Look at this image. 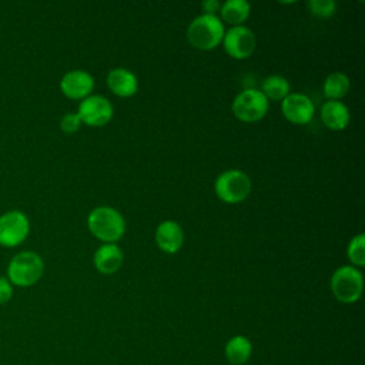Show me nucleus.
<instances>
[{
	"label": "nucleus",
	"mask_w": 365,
	"mask_h": 365,
	"mask_svg": "<svg viewBox=\"0 0 365 365\" xmlns=\"http://www.w3.org/2000/svg\"><path fill=\"white\" fill-rule=\"evenodd\" d=\"M308 9L314 16L328 19L336 11V3L334 0H311L308 1Z\"/></svg>",
	"instance_id": "nucleus-21"
},
{
	"label": "nucleus",
	"mask_w": 365,
	"mask_h": 365,
	"mask_svg": "<svg viewBox=\"0 0 365 365\" xmlns=\"http://www.w3.org/2000/svg\"><path fill=\"white\" fill-rule=\"evenodd\" d=\"M80 124H81V120L78 117L77 113H67L63 115L61 121H60V128L64 131V133H76L78 128H80Z\"/></svg>",
	"instance_id": "nucleus-22"
},
{
	"label": "nucleus",
	"mask_w": 365,
	"mask_h": 365,
	"mask_svg": "<svg viewBox=\"0 0 365 365\" xmlns=\"http://www.w3.org/2000/svg\"><path fill=\"white\" fill-rule=\"evenodd\" d=\"M222 44L225 53L230 57L235 60H244L254 53L255 34L245 26H235L224 33Z\"/></svg>",
	"instance_id": "nucleus-8"
},
{
	"label": "nucleus",
	"mask_w": 365,
	"mask_h": 365,
	"mask_svg": "<svg viewBox=\"0 0 365 365\" xmlns=\"http://www.w3.org/2000/svg\"><path fill=\"white\" fill-rule=\"evenodd\" d=\"M261 93L265 96L267 100L282 101L289 94V83L282 76H278V74L268 76L262 81Z\"/></svg>",
	"instance_id": "nucleus-19"
},
{
	"label": "nucleus",
	"mask_w": 365,
	"mask_h": 365,
	"mask_svg": "<svg viewBox=\"0 0 365 365\" xmlns=\"http://www.w3.org/2000/svg\"><path fill=\"white\" fill-rule=\"evenodd\" d=\"M13 297V285L6 275H0V304H6Z\"/></svg>",
	"instance_id": "nucleus-23"
},
{
	"label": "nucleus",
	"mask_w": 365,
	"mask_h": 365,
	"mask_svg": "<svg viewBox=\"0 0 365 365\" xmlns=\"http://www.w3.org/2000/svg\"><path fill=\"white\" fill-rule=\"evenodd\" d=\"M214 190L221 201L237 204L248 197L251 191V180L240 170H227L217 177Z\"/></svg>",
	"instance_id": "nucleus-5"
},
{
	"label": "nucleus",
	"mask_w": 365,
	"mask_h": 365,
	"mask_svg": "<svg viewBox=\"0 0 365 365\" xmlns=\"http://www.w3.org/2000/svg\"><path fill=\"white\" fill-rule=\"evenodd\" d=\"M224 354L230 364L242 365L250 359L252 354V344L247 336L235 335L225 344Z\"/></svg>",
	"instance_id": "nucleus-16"
},
{
	"label": "nucleus",
	"mask_w": 365,
	"mask_h": 365,
	"mask_svg": "<svg viewBox=\"0 0 365 365\" xmlns=\"http://www.w3.org/2000/svg\"><path fill=\"white\" fill-rule=\"evenodd\" d=\"M123 264V252L115 244H103L94 252V267L98 272L110 275L120 269Z\"/></svg>",
	"instance_id": "nucleus-14"
},
{
	"label": "nucleus",
	"mask_w": 365,
	"mask_h": 365,
	"mask_svg": "<svg viewBox=\"0 0 365 365\" xmlns=\"http://www.w3.org/2000/svg\"><path fill=\"white\" fill-rule=\"evenodd\" d=\"M30 232L29 217L20 210H10L0 215V245L17 247Z\"/></svg>",
	"instance_id": "nucleus-7"
},
{
	"label": "nucleus",
	"mask_w": 365,
	"mask_h": 365,
	"mask_svg": "<svg viewBox=\"0 0 365 365\" xmlns=\"http://www.w3.org/2000/svg\"><path fill=\"white\" fill-rule=\"evenodd\" d=\"M281 111L289 123L308 124L315 114V106L308 96L292 93L281 101Z\"/></svg>",
	"instance_id": "nucleus-10"
},
{
	"label": "nucleus",
	"mask_w": 365,
	"mask_h": 365,
	"mask_svg": "<svg viewBox=\"0 0 365 365\" xmlns=\"http://www.w3.org/2000/svg\"><path fill=\"white\" fill-rule=\"evenodd\" d=\"M155 242L167 254H175L184 242L182 228L175 221H164L155 230Z\"/></svg>",
	"instance_id": "nucleus-12"
},
{
	"label": "nucleus",
	"mask_w": 365,
	"mask_h": 365,
	"mask_svg": "<svg viewBox=\"0 0 365 365\" xmlns=\"http://www.w3.org/2000/svg\"><path fill=\"white\" fill-rule=\"evenodd\" d=\"M107 86L118 97H131L138 90V81L134 73L123 67L114 68L108 73Z\"/></svg>",
	"instance_id": "nucleus-13"
},
{
	"label": "nucleus",
	"mask_w": 365,
	"mask_h": 365,
	"mask_svg": "<svg viewBox=\"0 0 365 365\" xmlns=\"http://www.w3.org/2000/svg\"><path fill=\"white\" fill-rule=\"evenodd\" d=\"M224 33V24L217 16L201 14L190 23L187 38L198 50H212L222 41Z\"/></svg>",
	"instance_id": "nucleus-2"
},
{
	"label": "nucleus",
	"mask_w": 365,
	"mask_h": 365,
	"mask_svg": "<svg viewBox=\"0 0 365 365\" xmlns=\"http://www.w3.org/2000/svg\"><path fill=\"white\" fill-rule=\"evenodd\" d=\"M362 274L354 265H342L331 277V291L342 304L356 302L362 295Z\"/></svg>",
	"instance_id": "nucleus-4"
},
{
	"label": "nucleus",
	"mask_w": 365,
	"mask_h": 365,
	"mask_svg": "<svg viewBox=\"0 0 365 365\" xmlns=\"http://www.w3.org/2000/svg\"><path fill=\"white\" fill-rule=\"evenodd\" d=\"M321 120L329 130H344L349 124V110L341 101L328 100L321 107Z\"/></svg>",
	"instance_id": "nucleus-15"
},
{
	"label": "nucleus",
	"mask_w": 365,
	"mask_h": 365,
	"mask_svg": "<svg viewBox=\"0 0 365 365\" xmlns=\"http://www.w3.org/2000/svg\"><path fill=\"white\" fill-rule=\"evenodd\" d=\"M87 227L96 238L106 244H114L123 237L125 231V221L117 210L103 205L94 208L88 214Z\"/></svg>",
	"instance_id": "nucleus-1"
},
{
	"label": "nucleus",
	"mask_w": 365,
	"mask_h": 365,
	"mask_svg": "<svg viewBox=\"0 0 365 365\" xmlns=\"http://www.w3.org/2000/svg\"><path fill=\"white\" fill-rule=\"evenodd\" d=\"M268 111V100L261 90L247 88L237 94L232 101L234 115L245 123H254L265 117Z\"/></svg>",
	"instance_id": "nucleus-6"
},
{
	"label": "nucleus",
	"mask_w": 365,
	"mask_h": 365,
	"mask_svg": "<svg viewBox=\"0 0 365 365\" xmlns=\"http://www.w3.org/2000/svg\"><path fill=\"white\" fill-rule=\"evenodd\" d=\"M220 13L224 23H228L232 27L242 26V23L250 17L251 6L245 0H228L221 4Z\"/></svg>",
	"instance_id": "nucleus-17"
},
{
	"label": "nucleus",
	"mask_w": 365,
	"mask_h": 365,
	"mask_svg": "<svg viewBox=\"0 0 365 365\" xmlns=\"http://www.w3.org/2000/svg\"><path fill=\"white\" fill-rule=\"evenodd\" d=\"M349 87H351V83H349L348 76L344 73L335 71L325 78L322 90H324V96L328 100L339 101V98H342L348 94Z\"/></svg>",
	"instance_id": "nucleus-18"
},
{
	"label": "nucleus",
	"mask_w": 365,
	"mask_h": 365,
	"mask_svg": "<svg viewBox=\"0 0 365 365\" xmlns=\"http://www.w3.org/2000/svg\"><path fill=\"white\" fill-rule=\"evenodd\" d=\"M44 272L43 258L34 251L16 254L7 265V278L11 285L30 287L36 284Z\"/></svg>",
	"instance_id": "nucleus-3"
},
{
	"label": "nucleus",
	"mask_w": 365,
	"mask_h": 365,
	"mask_svg": "<svg viewBox=\"0 0 365 365\" xmlns=\"http://www.w3.org/2000/svg\"><path fill=\"white\" fill-rule=\"evenodd\" d=\"M94 88V78L84 70H70L60 80L61 93L73 100L86 98Z\"/></svg>",
	"instance_id": "nucleus-11"
},
{
	"label": "nucleus",
	"mask_w": 365,
	"mask_h": 365,
	"mask_svg": "<svg viewBox=\"0 0 365 365\" xmlns=\"http://www.w3.org/2000/svg\"><path fill=\"white\" fill-rule=\"evenodd\" d=\"M77 114L81 123L91 127H103L113 117V106L103 96H88L80 103Z\"/></svg>",
	"instance_id": "nucleus-9"
},
{
	"label": "nucleus",
	"mask_w": 365,
	"mask_h": 365,
	"mask_svg": "<svg viewBox=\"0 0 365 365\" xmlns=\"http://www.w3.org/2000/svg\"><path fill=\"white\" fill-rule=\"evenodd\" d=\"M346 254H348V259L354 264V267L365 265V235L364 234H358L349 241Z\"/></svg>",
	"instance_id": "nucleus-20"
},
{
	"label": "nucleus",
	"mask_w": 365,
	"mask_h": 365,
	"mask_svg": "<svg viewBox=\"0 0 365 365\" xmlns=\"http://www.w3.org/2000/svg\"><path fill=\"white\" fill-rule=\"evenodd\" d=\"M201 6L205 10L204 14H211V16H215V13L220 11V9H221V3L217 0H207Z\"/></svg>",
	"instance_id": "nucleus-24"
}]
</instances>
